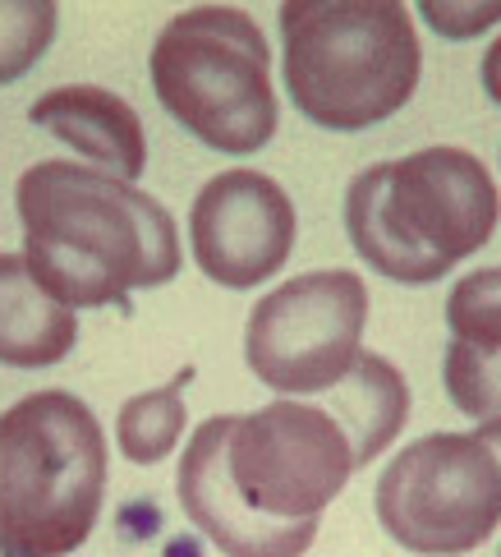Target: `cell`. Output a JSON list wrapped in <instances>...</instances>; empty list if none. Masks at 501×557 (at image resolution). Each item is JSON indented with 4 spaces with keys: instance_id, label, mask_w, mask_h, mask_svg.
I'll list each match as a JSON object with an SVG mask.
<instances>
[{
    "instance_id": "cell-11",
    "label": "cell",
    "mask_w": 501,
    "mask_h": 557,
    "mask_svg": "<svg viewBox=\"0 0 501 557\" xmlns=\"http://www.w3.org/2000/svg\"><path fill=\"white\" fill-rule=\"evenodd\" d=\"M447 327L442 383L451 406L484 424L501 420V268L460 276L447 295Z\"/></svg>"
},
{
    "instance_id": "cell-16",
    "label": "cell",
    "mask_w": 501,
    "mask_h": 557,
    "mask_svg": "<svg viewBox=\"0 0 501 557\" xmlns=\"http://www.w3.org/2000/svg\"><path fill=\"white\" fill-rule=\"evenodd\" d=\"M60 24L51 0H0V88L24 78L47 55Z\"/></svg>"
},
{
    "instance_id": "cell-18",
    "label": "cell",
    "mask_w": 501,
    "mask_h": 557,
    "mask_svg": "<svg viewBox=\"0 0 501 557\" xmlns=\"http://www.w3.org/2000/svg\"><path fill=\"white\" fill-rule=\"evenodd\" d=\"M484 88H488V97L501 107V37L488 47V55H484Z\"/></svg>"
},
{
    "instance_id": "cell-3",
    "label": "cell",
    "mask_w": 501,
    "mask_h": 557,
    "mask_svg": "<svg viewBox=\"0 0 501 557\" xmlns=\"http://www.w3.org/2000/svg\"><path fill=\"white\" fill-rule=\"evenodd\" d=\"M276 18L286 88L304 121L354 134L414 97L424 51L400 0H286Z\"/></svg>"
},
{
    "instance_id": "cell-13",
    "label": "cell",
    "mask_w": 501,
    "mask_h": 557,
    "mask_svg": "<svg viewBox=\"0 0 501 557\" xmlns=\"http://www.w3.org/2000/svg\"><path fill=\"white\" fill-rule=\"evenodd\" d=\"M74 309L37 286L24 253H0V364L51 369L74 350Z\"/></svg>"
},
{
    "instance_id": "cell-2",
    "label": "cell",
    "mask_w": 501,
    "mask_h": 557,
    "mask_svg": "<svg viewBox=\"0 0 501 557\" xmlns=\"http://www.w3.org/2000/svg\"><path fill=\"white\" fill-rule=\"evenodd\" d=\"M501 194L465 148H418L359 171L346 189L354 253L400 286H428L492 240Z\"/></svg>"
},
{
    "instance_id": "cell-8",
    "label": "cell",
    "mask_w": 501,
    "mask_h": 557,
    "mask_svg": "<svg viewBox=\"0 0 501 557\" xmlns=\"http://www.w3.org/2000/svg\"><path fill=\"white\" fill-rule=\"evenodd\" d=\"M230 484L267 521H317L359 470L354 443L323 401H280L235 414L226 447Z\"/></svg>"
},
{
    "instance_id": "cell-5",
    "label": "cell",
    "mask_w": 501,
    "mask_h": 557,
    "mask_svg": "<svg viewBox=\"0 0 501 557\" xmlns=\"http://www.w3.org/2000/svg\"><path fill=\"white\" fill-rule=\"evenodd\" d=\"M152 88L198 144L249 157L276 134L272 47L235 5L179 10L152 42Z\"/></svg>"
},
{
    "instance_id": "cell-10",
    "label": "cell",
    "mask_w": 501,
    "mask_h": 557,
    "mask_svg": "<svg viewBox=\"0 0 501 557\" xmlns=\"http://www.w3.org/2000/svg\"><path fill=\"white\" fill-rule=\"evenodd\" d=\"M230 429L235 414H212L189 437L175 474L179 507L226 557H304L317 540V521H267L235 493L226 470Z\"/></svg>"
},
{
    "instance_id": "cell-1",
    "label": "cell",
    "mask_w": 501,
    "mask_h": 557,
    "mask_svg": "<svg viewBox=\"0 0 501 557\" xmlns=\"http://www.w3.org/2000/svg\"><path fill=\"white\" fill-rule=\"evenodd\" d=\"M14 203L28 272L70 309L125 305L129 290L166 286L179 272L175 216L97 166L37 162L18 175Z\"/></svg>"
},
{
    "instance_id": "cell-14",
    "label": "cell",
    "mask_w": 501,
    "mask_h": 557,
    "mask_svg": "<svg viewBox=\"0 0 501 557\" xmlns=\"http://www.w3.org/2000/svg\"><path fill=\"white\" fill-rule=\"evenodd\" d=\"M323 406L340 420V429L350 433L354 461L368 466L396 443L400 429H405V420H410V383H405V373L387 360V355L364 350L354 360V369L327 392Z\"/></svg>"
},
{
    "instance_id": "cell-7",
    "label": "cell",
    "mask_w": 501,
    "mask_h": 557,
    "mask_svg": "<svg viewBox=\"0 0 501 557\" xmlns=\"http://www.w3.org/2000/svg\"><path fill=\"white\" fill-rule=\"evenodd\" d=\"M368 290L350 268L304 272L253 305L245 323V364L280 396L331 392L364 350Z\"/></svg>"
},
{
    "instance_id": "cell-9",
    "label": "cell",
    "mask_w": 501,
    "mask_h": 557,
    "mask_svg": "<svg viewBox=\"0 0 501 557\" xmlns=\"http://www.w3.org/2000/svg\"><path fill=\"white\" fill-rule=\"evenodd\" d=\"M295 203L263 171H222L193 198L189 245L208 282L253 290L286 268L295 249Z\"/></svg>"
},
{
    "instance_id": "cell-6",
    "label": "cell",
    "mask_w": 501,
    "mask_h": 557,
    "mask_svg": "<svg viewBox=\"0 0 501 557\" xmlns=\"http://www.w3.org/2000/svg\"><path fill=\"white\" fill-rule=\"evenodd\" d=\"M377 521L418 557H460L488 544L501 525V420L400 447L377 480Z\"/></svg>"
},
{
    "instance_id": "cell-15",
    "label": "cell",
    "mask_w": 501,
    "mask_h": 557,
    "mask_svg": "<svg viewBox=\"0 0 501 557\" xmlns=\"http://www.w3.org/2000/svg\"><path fill=\"white\" fill-rule=\"evenodd\" d=\"M193 383V369H179L166 387H152L143 396H129L115 414V443L134 466H156L179 447L185 433V387Z\"/></svg>"
},
{
    "instance_id": "cell-12",
    "label": "cell",
    "mask_w": 501,
    "mask_h": 557,
    "mask_svg": "<svg viewBox=\"0 0 501 557\" xmlns=\"http://www.w3.org/2000/svg\"><path fill=\"white\" fill-rule=\"evenodd\" d=\"M28 121L37 129L55 134L60 144H70L78 157H88L97 171L115 175V181H138L148 166V134L138 111L111 88L97 84H70L51 88L47 97H37Z\"/></svg>"
},
{
    "instance_id": "cell-4",
    "label": "cell",
    "mask_w": 501,
    "mask_h": 557,
    "mask_svg": "<svg viewBox=\"0 0 501 557\" xmlns=\"http://www.w3.org/2000/svg\"><path fill=\"white\" fill-rule=\"evenodd\" d=\"M107 503V433L70 392L0 414V557H70Z\"/></svg>"
},
{
    "instance_id": "cell-17",
    "label": "cell",
    "mask_w": 501,
    "mask_h": 557,
    "mask_svg": "<svg viewBox=\"0 0 501 557\" xmlns=\"http://www.w3.org/2000/svg\"><path fill=\"white\" fill-rule=\"evenodd\" d=\"M418 14L451 42H465V37H478L484 28L501 24V0H474V5L469 0H424Z\"/></svg>"
}]
</instances>
